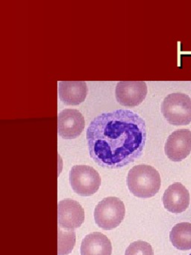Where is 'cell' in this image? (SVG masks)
<instances>
[{"instance_id": "15", "label": "cell", "mask_w": 191, "mask_h": 255, "mask_svg": "<svg viewBox=\"0 0 191 255\" xmlns=\"http://www.w3.org/2000/svg\"><path fill=\"white\" fill-rule=\"evenodd\" d=\"M125 255H154L153 249L149 243L138 240L129 245Z\"/></svg>"}, {"instance_id": "1", "label": "cell", "mask_w": 191, "mask_h": 255, "mask_svg": "<svg viewBox=\"0 0 191 255\" xmlns=\"http://www.w3.org/2000/svg\"><path fill=\"white\" fill-rule=\"evenodd\" d=\"M90 156L103 168H119L140 157L146 141L145 121L134 112L101 113L87 129Z\"/></svg>"}, {"instance_id": "8", "label": "cell", "mask_w": 191, "mask_h": 255, "mask_svg": "<svg viewBox=\"0 0 191 255\" xmlns=\"http://www.w3.org/2000/svg\"><path fill=\"white\" fill-rule=\"evenodd\" d=\"M166 155L173 162H181L191 152V131L181 129L173 132L167 138L164 147Z\"/></svg>"}, {"instance_id": "9", "label": "cell", "mask_w": 191, "mask_h": 255, "mask_svg": "<svg viewBox=\"0 0 191 255\" xmlns=\"http://www.w3.org/2000/svg\"><path fill=\"white\" fill-rule=\"evenodd\" d=\"M85 119L80 112L66 109L58 114V135L64 139L78 138L85 129Z\"/></svg>"}, {"instance_id": "6", "label": "cell", "mask_w": 191, "mask_h": 255, "mask_svg": "<svg viewBox=\"0 0 191 255\" xmlns=\"http://www.w3.org/2000/svg\"><path fill=\"white\" fill-rule=\"evenodd\" d=\"M147 86L143 81H120L116 84V101L123 107L140 105L147 95Z\"/></svg>"}, {"instance_id": "14", "label": "cell", "mask_w": 191, "mask_h": 255, "mask_svg": "<svg viewBox=\"0 0 191 255\" xmlns=\"http://www.w3.org/2000/svg\"><path fill=\"white\" fill-rule=\"evenodd\" d=\"M76 233L74 231L58 228V255H68L76 245Z\"/></svg>"}, {"instance_id": "11", "label": "cell", "mask_w": 191, "mask_h": 255, "mask_svg": "<svg viewBox=\"0 0 191 255\" xmlns=\"http://www.w3.org/2000/svg\"><path fill=\"white\" fill-rule=\"evenodd\" d=\"M88 86L83 81H61L58 83V96L67 106H77L83 103L88 95Z\"/></svg>"}, {"instance_id": "12", "label": "cell", "mask_w": 191, "mask_h": 255, "mask_svg": "<svg viewBox=\"0 0 191 255\" xmlns=\"http://www.w3.org/2000/svg\"><path fill=\"white\" fill-rule=\"evenodd\" d=\"M81 255H111L112 244L104 234L94 232L82 240Z\"/></svg>"}, {"instance_id": "3", "label": "cell", "mask_w": 191, "mask_h": 255, "mask_svg": "<svg viewBox=\"0 0 191 255\" xmlns=\"http://www.w3.org/2000/svg\"><path fill=\"white\" fill-rule=\"evenodd\" d=\"M161 113L170 125H189L191 122V99L185 94H170L161 104Z\"/></svg>"}, {"instance_id": "2", "label": "cell", "mask_w": 191, "mask_h": 255, "mask_svg": "<svg viewBox=\"0 0 191 255\" xmlns=\"http://www.w3.org/2000/svg\"><path fill=\"white\" fill-rule=\"evenodd\" d=\"M161 180L158 171L149 165L133 167L127 176V186L130 192L141 198L155 196L161 188Z\"/></svg>"}, {"instance_id": "10", "label": "cell", "mask_w": 191, "mask_h": 255, "mask_svg": "<svg viewBox=\"0 0 191 255\" xmlns=\"http://www.w3.org/2000/svg\"><path fill=\"white\" fill-rule=\"evenodd\" d=\"M163 204L166 210L170 213H182L189 207V192L182 183H173L164 192Z\"/></svg>"}, {"instance_id": "7", "label": "cell", "mask_w": 191, "mask_h": 255, "mask_svg": "<svg viewBox=\"0 0 191 255\" xmlns=\"http://www.w3.org/2000/svg\"><path fill=\"white\" fill-rule=\"evenodd\" d=\"M85 221V211L78 201L67 198L58 205V228L74 231L80 228Z\"/></svg>"}, {"instance_id": "5", "label": "cell", "mask_w": 191, "mask_h": 255, "mask_svg": "<svg viewBox=\"0 0 191 255\" xmlns=\"http://www.w3.org/2000/svg\"><path fill=\"white\" fill-rule=\"evenodd\" d=\"M70 183L72 189L81 196L94 195L101 186L99 174L88 165H74L70 170Z\"/></svg>"}, {"instance_id": "16", "label": "cell", "mask_w": 191, "mask_h": 255, "mask_svg": "<svg viewBox=\"0 0 191 255\" xmlns=\"http://www.w3.org/2000/svg\"><path fill=\"white\" fill-rule=\"evenodd\" d=\"M190 255H191V254H190Z\"/></svg>"}, {"instance_id": "4", "label": "cell", "mask_w": 191, "mask_h": 255, "mask_svg": "<svg viewBox=\"0 0 191 255\" xmlns=\"http://www.w3.org/2000/svg\"><path fill=\"white\" fill-rule=\"evenodd\" d=\"M125 215L124 203L116 197H107L98 203L94 210L96 224L101 229L110 231L119 226Z\"/></svg>"}, {"instance_id": "13", "label": "cell", "mask_w": 191, "mask_h": 255, "mask_svg": "<svg viewBox=\"0 0 191 255\" xmlns=\"http://www.w3.org/2000/svg\"><path fill=\"white\" fill-rule=\"evenodd\" d=\"M170 240L173 246L179 250L191 249V224L182 222L175 225L170 231Z\"/></svg>"}]
</instances>
